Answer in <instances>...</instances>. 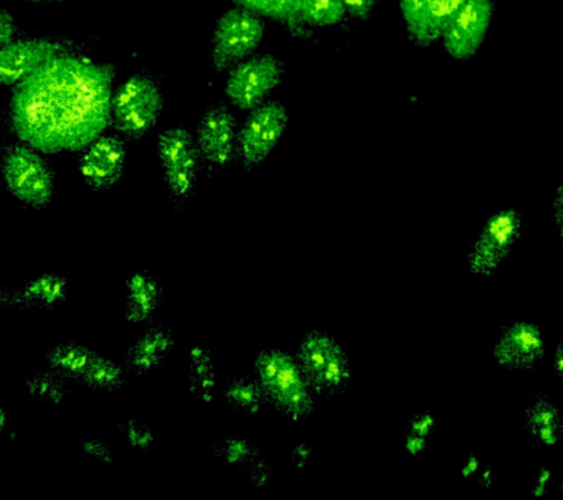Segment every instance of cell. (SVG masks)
Masks as SVG:
<instances>
[{
  "label": "cell",
  "mask_w": 563,
  "mask_h": 500,
  "mask_svg": "<svg viewBox=\"0 0 563 500\" xmlns=\"http://www.w3.org/2000/svg\"><path fill=\"white\" fill-rule=\"evenodd\" d=\"M117 65L66 52L13 87L9 131L44 155L81 153L112 126Z\"/></svg>",
  "instance_id": "obj_1"
},
{
  "label": "cell",
  "mask_w": 563,
  "mask_h": 500,
  "mask_svg": "<svg viewBox=\"0 0 563 500\" xmlns=\"http://www.w3.org/2000/svg\"><path fill=\"white\" fill-rule=\"evenodd\" d=\"M251 375L262 386L267 402L286 419L302 421L314 415L317 395L289 354L276 348H263L255 355Z\"/></svg>",
  "instance_id": "obj_2"
},
{
  "label": "cell",
  "mask_w": 563,
  "mask_h": 500,
  "mask_svg": "<svg viewBox=\"0 0 563 500\" xmlns=\"http://www.w3.org/2000/svg\"><path fill=\"white\" fill-rule=\"evenodd\" d=\"M165 109V95L152 74L141 71L123 81L112 96V126L126 142L147 137Z\"/></svg>",
  "instance_id": "obj_3"
},
{
  "label": "cell",
  "mask_w": 563,
  "mask_h": 500,
  "mask_svg": "<svg viewBox=\"0 0 563 500\" xmlns=\"http://www.w3.org/2000/svg\"><path fill=\"white\" fill-rule=\"evenodd\" d=\"M294 358L317 397H339L350 388V357L330 333L308 332L299 342Z\"/></svg>",
  "instance_id": "obj_4"
},
{
  "label": "cell",
  "mask_w": 563,
  "mask_h": 500,
  "mask_svg": "<svg viewBox=\"0 0 563 500\" xmlns=\"http://www.w3.org/2000/svg\"><path fill=\"white\" fill-rule=\"evenodd\" d=\"M4 186L31 209H46L55 196V173L44 153L29 144H8L2 151Z\"/></svg>",
  "instance_id": "obj_5"
},
{
  "label": "cell",
  "mask_w": 563,
  "mask_h": 500,
  "mask_svg": "<svg viewBox=\"0 0 563 500\" xmlns=\"http://www.w3.org/2000/svg\"><path fill=\"white\" fill-rule=\"evenodd\" d=\"M157 155L169 203L175 210H183L192 199L202 170L196 138L185 125L170 126L157 137Z\"/></svg>",
  "instance_id": "obj_6"
},
{
  "label": "cell",
  "mask_w": 563,
  "mask_h": 500,
  "mask_svg": "<svg viewBox=\"0 0 563 500\" xmlns=\"http://www.w3.org/2000/svg\"><path fill=\"white\" fill-rule=\"evenodd\" d=\"M522 234L523 218L518 210H497L471 243L465 257L466 270L478 278H492L518 248Z\"/></svg>",
  "instance_id": "obj_7"
},
{
  "label": "cell",
  "mask_w": 563,
  "mask_h": 500,
  "mask_svg": "<svg viewBox=\"0 0 563 500\" xmlns=\"http://www.w3.org/2000/svg\"><path fill=\"white\" fill-rule=\"evenodd\" d=\"M264 32L260 15L241 7L228 10L216 21L211 34V67L222 74L250 58L262 45Z\"/></svg>",
  "instance_id": "obj_8"
},
{
  "label": "cell",
  "mask_w": 563,
  "mask_h": 500,
  "mask_svg": "<svg viewBox=\"0 0 563 500\" xmlns=\"http://www.w3.org/2000/svg\"><path fill=\"white\" fill-rule=\"evenodd\" d=\"M238 122L231 109L222 102L210 104L197 124L196 144L201 169L209 177L222 175L238 160Z\"/></svg>",
  "instance_id": "obj_9"
},
{
  "label": "cell",
  "mask_w": 563,
  "mask_h": 500,
  "mask_svg": "<svg viewBox=\"0 0 563 500\" xmlns=\"http://www.w3.org/2000/svg\"><path fill=\"white\" fill-rule=\"evenodd\" d=\"M285 74L284 63L275 56H250L229 69L224 96L241 111H253L264 102L267 95L284 82Z\"/></svg>",
  "instance_id": "obj_10"
},
{
  "label": "cell",
  "mask_w": 563,
  "mask_h": 500,
  "mask_svg": "<svg viewBox=\"0 0 563 500\" xmlns=\"http://www.w3.org/2000/svg\"><path fill=\"white\" fill-rule=\"evenodd\" d=\"M288 126V112L284 103L266 102L250 111L238 130V162L251 170L262 165L275 151Z\"/></svg>",
  "instance_id": "obj_11"
},
{
  "label": "cell",
  "mask_w": 563,
  "mask_h": 500,
  "mask_svg": "<svg viewBox=\"0 0 563 500\" xmlns=\"http://www.w3.org/2000/svg\"><path fill=\"white\" fill-rule=\"evenodd\" d=\"M496 0H464L444 30L442 43L456 60H468L482 49L495 16Z\"/></svg>",
  "instance_id": "obj_12"
},
{
  "label": "cell",
  "mask_w": 563,
  "mask_h": 500,
  "mask_svg": "<svg viewBox=\"0 0 563 500\" xmlns=\"http://www.w3.org/2000/svg\"><path fill=\"white\" fill-rule=\"evenodd\" d=\"M544 355L543 329L534 322L505 324L492 346L493 363L505 371L536 370Z\"/></svg>",
  "instance_id": "obj_13"
},
{
  "label": "cell",
  "mask_w": 563,
  "mask_h": 500,
  "mask_svg": "<svg viewBox=\"0 0 563 500\" xmlns=\"http://www.w3.org/2000/svg\"><path fill=\"white\" fill-rule=\"evenodd\" d=\"M81 51L68 38H16L0 47V81L4 89H13L43 64L66 52Z\"/></svg>",
  "instance_id": "obj_14"
},
{
  "label": "cell",
  "mask_w": 563,
  "mask_h": 500,
  "mask_svg": "<svg viewBox=\"0 0 563 500\" xmlns=\"http://www.w3.org/2000/svg\"><path fill=\"white\" fill-rule=\"evenodd\" d=\"M125 164L126 140L119 134H103L84 148L78 169L91 191L106 192L121 181Z\"/></svg>",
  "instance_id": "obj_15"
},
{
  "label": "cell",
  "mask_w": 563,
  "mask_h": 500,
  "mask_svg": "<svg viewBox=\"0 0 563 500\" xmlns=\"http://www.w3.org/2000/svg\"><path fill=\"white\" fill-rule=\"evenodd\" d=\"M462 3L464 0H399L409 41L421 49L442 41L449 21Z\"/></svg>",
  "instance_id": "obj_16"
},
{
  "label": "cell",
  "mask_w": 563,
  "mask_h": 500,
  "mask_svg": "<svg viewBox=\"0 0 563 500\" xmlns=\"http://www.w3.org/2000/svg\"><path fill=\"white\" fill-rule=\"evenodd\" d=\"M69 297V279L64 275H43L16 289H2L0 305L12 310H51Z\"/></svg>",
  "instance_id": "obj_17"
},
{
  "label": "cell",
  "mask_w": 563,
  "mask_h": 500,
  "mask_svg": "<svg viewBox=\"0 0 563 500\" xmlns=\"http://www.w3.org/2000/svg\"><path fill=\"white\" fill-rule=\"evenodd\" d=\"M175 345L174 327L163 323L152 324L134 344L128 346L123 367L139 376L158 370L167 363Z\"/></svg>",
  "instance_id": "obj_18"
},
{
  "label": "cell",
  "mask_w": 563,
  "mask_h": 500,
  "mask_svg": "<svg viewBox=\"0 0 563 500\" xmlns=\"http://www.w3.org/2000/svg\"><path fill=\"white\" fill-rule=\"evenodd\" d=\"M163 305V288L147 270L135 271L126 282L128 324L150 323Z\"/></svg>",
  "instance_id": "obj_19"
},
{
  "label": "cell",
  "mask_w": 563,
  "mask_h": 500,
  "mask_svg": "<svg viewBox=\"0 0 563 500\" xmlns=\"http://www.w3.org/2000/svg\"><path fill=\"white\" fill-rule=\"evenodd\" d=\"M236 7L245 8L254 14L266 16L284 25L295 38L314 43L316 36L310 25L302 19L297 0H232Z\"/></svg>",
  "instance_id": "obj_20"
},
{
  "label": "cell",
  "mask_w": 563,
  "mask_h": 500,
  "mask_svg": "<svg viewBox=\"0 0 563 500\" xmlns=\"http://www.w3.org/2000/svg\"><path fill=\"white\" fill-rule=\"evenodd\" d=\"M99 357L100 354L90 346L70 341L56 342L44 353V362L51 370L65 377L66 380L78 381V384Z\"/></svg>",
  "instance_id": "obj_21"
},
{
  "label": "cell",
  "mask_w": 563,
  "mask_h": 500,
  "mask_svg": "<svg viewBox=\"0 0 563 500\" xmlns=\"http://www.w3.org/2000/svg\"><path fill=\"white\" fill-rule=\"evenodd\" d=\"M188 386L194 398L205 403L213 401L216 368L213 354L206 346H194L188 358Z\"/></svg>",
  "instance_id": "obj_22"
},
{
  "label": "cell",
  "mask_w": 563,
  "mask_h": 500,
  "mask_svg": "<svg viewBox=\"0 0 563 500\" xmlns=\"http://www.w3.org/2000/svg\"><path fill=\"white\" fill-rule=\"evenodd\" d=\"M223 397L232 408L246 414L255 415L267 405V398L262 386L253 375L246 377H233L228 380Z\"/></svg>",
  "instance_id": "obj_23"
},
{
  "label": "cell",
  "mask_w": 563,
  "mask_h": 500,
  "mask_svg": "<svg viewBox=\"0 0 563 500\" xmlns=\"http://www.w3.org/2000/svg\"><path fill=\"white\" fill-rule=\"evenodd\" d=\"M211 454L227 467L249 468L262 451L253 442L241 436H224L210 446Z\"/></svg>",
  "instance_id": "obj_24"
},
{
  "label": "cell",
  "mask_w": 563,
  "mask_h": 500,
  "mask_svg": "<svg viewBox=\"0 0 563 500\" xmlns=\"http://www.w3.org/2000/svg\"><path fill=\"white\" fill-rule=\"evenodd\" d=\"M126 368L100 355L79 384L101 392H119L125 385Z\"/></svg>",
  "instance_id": "obj_25"
},
{
  "label": "cell",
  "mask_w": 563,
  "mask_h": 500,
  "mask_svg": "<svg viewBox=\"0 0 563 500\" xmlns=\"http://www.w3.org/2000/svg\"><path fill=\"white\" fill-rule=\"evenodd\" d=\"M302 19L310 27L328 29L345 20L342 0H297Z\"/></svg>",
  "instance_id": "obj_26"
},
{
  "label": "cell",
  "mask_w": 563,
  "mask_h": 500,
  "mask_svg": "<svg viewBox=\"0 0 563 500\" xmlns=\"http://www.w3.org/2000/svg\"><path fill=\"white\" fill-rule=\"evenodd\" d=\"M25 389L31 397L48 403H60L69 393L68 380L51 368L26 377Z\"/></svg>",
  "instance_id": "obj_27"
},
{
  "label": "cell",
  "mask_w": 563,
  "mask_h": 500,
  "mask_svg": "<svg viewBox=\"0 0 563 500\" xmlns=\"http://www.w3.org/2000/svg\"><path fill=\"white\" fill-rule=\"evenodd\" d=\"M523 427L527 432L532 434L541 427L561 423L563 416L561 414V407L549 398L545 393L532 395L526 408H523Z\"/></svg>",
  "instance_id": "obj_28"
},
{
  "label": "cell",
  "mask_w": 563,
  "mask_h": 500,
  "mask_svg": "<svg viewBox=\"0 0 563 500\" xmlns=\"http://www.w3.org/2000/svg\"><path fill=\"white\" fill-rule=\"evenodd\" d=\"M117 427L122 436L125 437V441L139 451H150V447L156 441V434H154L153 429L147 423H144V421L123 419L118 421Z\"/></svg>",
  "instance_id": "obj_29"
},
{
  "label": "cell",
  "mask_w": 563,
  "mask_h": 500,
  "mask_svg": "<svg viewBox=\"0 0 563 500\" xmlns=\"http://www.w3.org/2000/svg\"><path fill=\"white\" fill-rule=\"evenodd\" d=\"M439 419L431 410L418 411L409 416L407 421L408 432L420 434V436L429 437L438 427Z\"/></svg>",
  "instance_id": "obj_30"
},
{
  "label": "cell",
  "mask_w": 563,
  "mask_h": 500,
  "mask_svg": "<svg viewBox=\"0 0 563 500\" xmlns=\"http://www.w3.org/2000/svg\"><path fill=\"white\" fill-rule=\"evenodd\" d=\"M342 3L347 15L365 23L374 15L378 0H342Z\"/></svg>",
  "instance_id": "obj_31"
},
{
  "label": "cell",
  "mask_w": 563,
  "mask_h": 500,
  "mask_svg": "<svg viewBox=\"0 0 563 500\" xmlns=\"http://www.w3.org/2000/svg\"><path fill=\"white\" fill-rule=\"evenodd\" d=\"M81 452L84 455L90 456V458L101 460V463H114V454L112 447H110L104 441H101V438H91V441L84 442Z\"/></svg>",
  "instance_id": "obj_32"
},
{
  "label": "cell",
  "mask_w": 563,
  "mask_h": 500,
  "mask_svg": "<svg viewBox=\"0 0 563 500\" xmlns=\"http://www.w3.org/2000/svg\"><path fill=\"white\" fill-rule=\"evenodd\" d=\"M246 471H249L250 480L253 482L254 487H264L267 486L268 480H271L273 468L263 456H258V458L246 468Z\"/></svg>",
  "instance_id": "obj_33"
},
{
  "label": "cell",
  "mask_w": 563,
  "mask_h": 500,
  "mask_svg": "<svg viewBox=\"0 0 563 500\" xmlns=\"http://www.w3.org/2000/svg\"><path fill=\"white\" fill-rule=\"evenodd\" d=\"M531 436L534 437V441L539 442L541 446H556L563 438V421L548 425V427H541L532 433Z\"/></svg>",
  "instance_id": "obj_34"
},
{
  "label": "cell",
  "mask_w": 563,
  "mask_h": 500,
  "mask_svg": "<svg viewBox=\"0 0 563 500\" xmlns=\"http://www.w3.org/2000/svg\"><path fill=\"white\" fill-rule=\"evenodd\" d=\"M16 32L15 20L12 19L8 10H2L0 12V47L16 41Z\"/></svg>",
  "instance_id": "obj_35"
},
{
  "label": "cell",
  "mask_w": 563,
  "mask_h": 500,
  "mask_svg": "<svg viewBox=\"0 0 563 500\" xmlns=\"http://www.w3.org/2000/svg\"><path fill=\"white\" fill-rule=\"evenodd\" d=\"M405 454L409 458H417L422 452L429 447V437L420 436V434L407 432L404 441Z\"/></svg>",
  "instance_id": "obj_36"
},
{
  "label": "cell",
  "mask_w": 563,
  "mask_h": 500,
  "mask_svg": "<svg viewBox=\"0 0 563 500\" xmlns=\"http://www.w3.org/2000/svg\"><path fill=\"white\" fill-rule=\"evenodd\" d=\"M552 480V471L549 468L540 467L539 477L531 489L532 498L541 499L549 493V482Z\"/></svg>",
  "instance_id": "obj_37"
},
{
  "label": "cell",
  "mask_w": 563,
  "mask_h": 500,
  "mask_svg": "<svg viewBox=\"0 0 563 500\" xmlns=\"http://www.w3.org/2000/svg\"><path fill=\"white\" fill-rule=\"evenodd\" d=\"M483 460L479 459L477 454H470L466 456L464 465L461 468V476L465 478V480H470L474 476H477L479 469H482Z\"/></svg>",
  "instance_id": "obj_38"
},
{
  "label": "cell",
  "mask_w": 563,
  "mask_h": 500,
  "mask_svg": "<svg viewBox=\"0 0 563 500\" xmlns=\"http://www.w3.org/2000/svg\"><path fill=\"white\" fill-rule=\"evenodd\" d=\"M554 223L563 222V184L554 192L552 201Z\"/></svg>",
  "instance_id": "obj_39"
},
{
  "label": "cell",
  "mask_w": 563,
  "mask_h": 500,
  "mask_svg": "<svg viewBox=\"0 0 563 500\" xmlns=\"http://www.w3.org/2000/svg\"><path fill=\"white\" fill-rule=\"evenodd\" d=\"M294 460L298 464L299 468H303V465L308 464V459L311 456V447L307 445V443H301L295 447L292 452Z\"/></svg>",
  "instance_id": "obj_40"
},
{
  "label": "cell",
  "mask_w": 563,
  "mask_h": 500,
  "mask_svg": "<svg viewBox=\"0 0 563 500\" xmlns=\"http://www.w3.org/2000/svg\"><path fill=\"white\" fill-rule=\"evenodd\" d=\"M553 371L559 379L563 380V340L561 341V344L558 345L556 351H554Z\"/></svg>",
  "instance_id": "obj_41"
},
{
  "label": "cell",
  "mask_w": 563,
  "mask_h": 500,
  "mask_svg": "<svg viewBox=\"0 0 563 500\" xmlns=\"http://www.w3.org/2000/svg\"><path fill=\"white\" fill-rule=\"evenodd\" d=\"M493 481H495V469H493L492 465H486L482 474H479L478 485L490 489Z\"/></svg>",
  "instance_id": "obj_42"
},
{
  "label": "cell",
  "mask_w": 563,
  "mask_h": 500,
  "mask_svg": "<svg viewBox=\"0 0 563 500\" xmlns=\"http://www.w3.org/2000/svg\"><path fill=\"white\" fill-rule=\"evenodd\" d=\"M7 410L4 408H0V429H2V432H4V429H7Z\"/></svg>",
  "instance_id": "obj_43"
},
{
  "label": "cell",
  "mask_w": 563,
  "mask_h": 500,
  "mask_svg": "<svg viewBox=\"0 0 563 500\" xmlns=\"http://www.w3.org/2000/svg\"><path fill=\"white\" fill-rule=\"evenodd\" d=\"M25 2H31V3H55V2H66V0H25Z\"/></svg>",
  "instance_id": "obj_44"
},
{
  "label": "cell",
  "mask_w": 563,
  "mask_h": 500,
  "mask_svg": "<svg viewBox=\"0 0 563 500\" xmlns=\"http://www.w3.org/2000/svg\"><path fill=\"white\" fill-rule=\"evenodd\" d=\"M556 227H558L559 235H561V240L563 243V222H558Z\"/></svg>",
  "instance_id": "obj_45"
}]
</instances>
